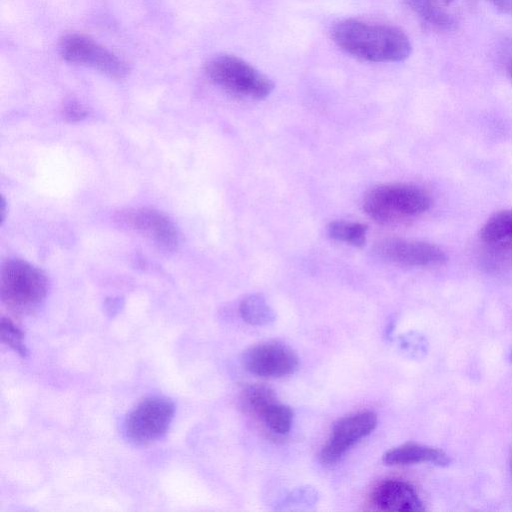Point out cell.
<instances>
[{"mask_svg": "<svg viewBox=\"0 0 512 512\" xmlns=\"http://www.w3.org/2000/svg\"><path fill=\"white\" fill-rule=\"evenodd\" d=\"M331 35L340 49L369 62H400L412 51L408 36L390 25L349 18L336 23Z\"/></svg>", "mask_w": 512, "mask_h": 512, "instance_id": "obj_1", "label": "cell"}, {"mask_svg": "<svg viewBox=\"0 0 512 512\" xmlns=\"http://www.w3.org/2000/svg\"><path fill=\"white\" fill-rule=\"evenodd\" d=\"M48 279L38 267L22 259H9L0 273V296L4 305L17 315H28L43 303Z\"/></svg>", "mask_w": 512, "mask_h": 512, "instance_id": "obj_2", "label": "cell"}, {"mask_svg": "<svg viewBox=\"0 0 512 512\" xmlns=\"http://www.w3.org/2000/svg\"><path fill=\"white\" fill-rule=\"evenodd\" d=\"M432 200L427 191L413 184L377 186L364 197L363 209L374 221L390 224L428 211Z\"/></svg>", "mask_w": 512, "mask_h": 512, "instance_id": "obj_3", "label": "cell"}, {"mask_svg": "<svg viewBox=\"0 0 512 512\" xmlns=\"http://www.w3.org/2000/svg\"><path fill=\"white\" fill-rule=\"evenodd\" d=\"M209 79L238 97L261 100L267 98L274 90V82L244 59L231 55L219 54L212 57L205 65Z\"/></svg>", "mask_w": 512, "mask_h": 512, "instance_id": "obj_4", "label": "cell"}, {"mask_svg": "<svg viewBox=\"0 0 512 512\" xmlns=\"http://www.w3.org/2000/svg\"><path fill=\"white\" fill-rule=\"evenodd\" d=\"M62 58L73 64L86 66L110 78L121 79L129 73L126 62L88 36L72 33L59 44Z\"/></svg>", "mask_w": 512, "mask_h": 512, "instance_id": "obj_5", "label": "cell"}, {"mask_svg": "<svg viewBox=\"0 0 512 512\" xmlns=\"http://www.w3.org/2000/svg\"><path fill=\"white\" fill-rule=\"evenodd\" d=\"M175 407L164 397H150L140 402L125 420V434L137 445L149 444L161 438L168 430Z\"/></svg>", "mask_w": 512, "mask_h": 512, "instance_id": "obj_6", "label": "cell"}, {"mask_svg": "<svg viewBox=\"0 0 512 512\" xmlns=\"http://www.w3.org/2000/svg\"><path fill=\"white\" fill-rule=\"evenodd\" d=\"M120 227L134 231L149 239L160 249L174 251L180 235L173 221L164 213L151 208H128L115 215Z\"/></svg>", "mask_w": 512, "mask_h": 512, "instance_id": "obj_7", "label": "cell"}, {"mask_svg": "<svg viewBox=\"0 0 512 512\" xmlns=\"http://www.w3.org/2000/svg\"><path fill=\"white\" fill-rule=\"evenodd\" d=\"M373 251L378 258L402 266L432 267L448 260L445 251L435 244L401 238L381 240Z\"/></svg>", "mask_w": 512, "mask_h": 512, "instance_id": "obj_8", "label": "cell"}, {"mask_svg": "<svg viewBox=\"0 0 512 512\" xmlns=\"http://www.w3.org/2000/svg\"><path fill=\"white\" fill-rule=\"evenodd\" d=\"M376 425L377 415L372 411L356 413L338 420L320 452L321 462L327 465L337 462L355 443L369 435Z\"/></svg>", "mask_w": 512, "mask_h": 512, "instance_id": "obj_9", "label": "cell"}, {"mask_svg": "<svg viewBox=\"0 0 512 512\" xmlns=\"http://www.w3.org/2000/svg\"><path fill=\"white\" fill-rule=\"evenodd\" d=\"M245 368L265 378H280L293 374L299 366L296 353L280 343H262L251 347L243 356Z\"/></svg>", "mask_w": 512, "mask_h": 512, "instance_id": "obj_10", "label": "cell"}, {"mask_svg": "<svg viewBox=\"0 0 512 512\" xmlns=\"http://www.w3.org/2000/svg\"><path fill=\"white\" fill-rule=\"evenodd\" d=\"M372 500L382 511L421 512L425 510L415 489L407 482L400 480L382 482L374 490Z\"/></svg>", "mask_w": 512, "mask_h": 512, "instance_id": "obj_11", "label": "cell"}, {"mask_svg": "<svg viewBox=\"0 0 512 512\" xmlns=\"http://www.w3.org/2000/svg\"><path fill=\"white\" fill-rule=\"evenodd\" d=\"M458 0H405L409 8L429 27L438 31H453L459 18L453 11Z\"/></svg>", "mask_w": 512, "mask_h": 512, "instance_id": "obj_12", "label": "cell"}, {"mask_svg": "<svg viewBox=\"0 0 512 512\" xmlns=\"http://www.w3.org/2000/svg\"><path fill=\"white\" fill-rule=\"evenodd\" d=\"M383 461L388 465L431 463L440 467H446L451 462L449 456L441 449L413 442L388 450L383 455Z\"/></svg>", "mask_w": 512, "mask_h": 512, "instance_id": "obj_13", "label": "cell"}, {"mask_svg": "<svg viewBox=\"0 0 512 512\" xmlns=\"http://www.w3.org/2000/svg\"><path fill=\"white\" fill-rule=\"evenodd\" d=\"M480 238L486 245L512 246V209L488 218L481 227Z\"/></svg>", "mask_w": 512, "mask_h": 512, "instance_id": "obj_14", "label": "cell"}, {"mask_svg": "<svg viewBox=\"0 0 512 512\" xmlns=\"http://www.w3.org/2000/svg\"><path fill=\"white\" fill-rule=\"evenodd\" d=\"M242 319L253 326H266L275 321L274 310L268 305L265 298L259 294L244 298L239 306Z\"/></svg>", "mask_w": 512, "mask_h": 512, "instance_id": "obj_15", "label": "cell"}, {"mask_svg": "<svg viewBox=\"0 0 512 512\" xmlns=\"http://www.w3.org/2000/svg\"><path fill=\"white\" fill-rule=\"evenodd\" d=\"M277 402L275 392L268 386L261 384L249 385L241 393V407L249 413L261 416L264 410Z\"/></svg>", "mask_w": 512, "mask_h": 512, "instance_id": "obj_16", "label": "cell"}, {"mask_svg": "<svg viewBox=\"0 0 512 512\" xmlns=\"http://www.w3.org/2000/svg\"><path fill=\"white\" fill-rule=\"evenodd\" d=\"M327 230L331 238L355 247H362L366 241L367 226L362 223L338 220L331 222Z\"/></svg>", "mask_w": 512, "mask_h": 512, "instance_id": "obj_17", "label": "cell"}, {"mask_svg": "<svg viewBox=\"0 0 512 512\" xmlns=\"http://www.w3.org/2000/svg\"><path fill=\"white\" fill-rule=\"evenodd\" d=\"M261 417L271 431L284 435L291 429L293 411L289 406L277 401L268 406L261 414Z\"/></svg>", "mask_w": 512, "mask_h": 512, "instance_id": "obj_18", "label": "cell"}, {"mask_svg": "<svg viewBox=\"0 0 512 512\" xmlns=\"http://www.w3.org/2000/svg\"><path fill=\"white\" fill-rule=\"evenodd\" d=\"M1 341L12 348L20 356L26 357L28 350L24 344L23 332L12 321L2 318L0 322Z\"/></svg>", "mask_w": 512, "mask_h": 512, "instance_id": "obj_19", "label": "cell"}, {"mask_svg": "<svg viewBox=\"0 0 512 512\" xmlns=\"http://www.w3.org/2000/svg\"><path fill=\"white\" fill-rule=\"evenodd\" d=\"M317 501L316 491L310 487H302L292 491L281 504L283 509H301L314 505Z\"/></svg>", "mask_w": 512, "mask_h": 512, "instance_id": "obj_20", "label": "cell"}, {"mask_svg": "<svg viewBox=\"0 0 512 512\" xmlns=\"http://www.w3.org/2000/svg\"><path fill=\"white\" fill-rule=\"evenodd\" d=\"M64 114L70 121H79L86 117V109L77 101H69L64 107Z\"/></svg>", "mask_w": 512, "mask_h": 512, "instance_id": "obj_21", "label": "cell"}, {"mask_svg": "<svg viewBox=\"0 0 512 512\" xmlns=\"http://www.w3.org/2000/svg\"><path fill=\"white\" fill-rule=\"evenodd\" d=\"M495 7L506 13H512V0H488Z\"/></svg>", "mask_w": 512, "mask_h": 512, "instance_id": "obj_22", "label": "cell"}, {"mask_svg": "<svg viewBox=\"0 0 512 512\" xmlns=\"http://www.w3.org/2000/svg\"><path fill=\"white\" fill-rule=\"evenodd\" d=\"M507 73L512 80V58L509 60L507 65Z\"/></svg>", "mask_w": 512, "mask_h": 512, "instance_id": "obj_23", "label": "cell"}, {"mask_svg": "<svg viewBox=\"0 0 512 512\" xmlns=\"http://www.w3.org/2000/svg\"><path fill=\"white\" fill-rule=\"evenodd\" d=\"M511 472H512V462H511Z\"/></svg>", "mask_w": 512, "mask_h": 512, "instance_id": "obj_24", "label": "cell"}]
</instances>
